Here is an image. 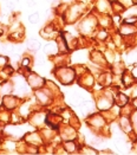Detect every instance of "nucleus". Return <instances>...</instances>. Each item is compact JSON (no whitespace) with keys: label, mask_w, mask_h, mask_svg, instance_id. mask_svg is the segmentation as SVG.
Here are the masks:
<instances>
[{"label":"nucleus","mask_w":137,"mask_h":155,"mask_svg":"<svg viewBox=\"0 0 137 155\" xmlns=\"http://www.w3.org/2000/svg\"><path fill=\"white\" fill-rule=\"evenodd\" d=\"M56 76H57V78L62 82L63 84H70L75 79L76 72L75 70H72L70 68H59L56 71Z\"/></svg>","instance_id":"nucleus-1"},{"label":"nucleus","mask_w":137,"mask_h":155,"mask_svg":"<svg viewBox=\"0 0 137 155\" xmlns=\"http://www.w3.org/2000/svg\"><path fill=\"white\" fill-rule=\"evenodd\" d=\"M87 124H90L93 129L102 130V128H105L106 121L102 114H93L90 116V118H87Z\"/></svg>","instance_id":"nucleus-2"},{"label":"nucleus","mask_w":137,"mask_h":155,"mask_svg":"<svg viewBox=\"0 0 137 155\" xmlns=\"http://www.w3.org/2000/svg\"><path fill=\"white\" fill-rule=\"evenodd\" d=\"M98 25L97 24V18L95 17H89L85 20L82 21L80 24V30L84 32V33H90L91 31H93L96 28V26Z\"/></svg>","instance_id":"nucleus-3"},{"label":"nucleus","mask_w":137,"mask_h":155,"mask_svg":"<svg viewBox=\"0 0 137 155\" xmlns=\"http://www.w3.org/2000/svg\"><path fill=\"white\" fill-rule=\"evenodd\" d=\"M118 33L122 37H134L137 33L136 25H129V24H122L118 28Z\"/></svg>","instance_id":"nucleus-4"},{"label":"nucleus","mask_w":137,"mask_h":155,"mask_svg":"<svg viewBox=\"0 0 137 155\" xmlns=\"http://www.w3.org/2000/svg\"><path fill=\"white\" fill-rule=\"evenodd\" d=\"M118 124H119V128L123 130L124 133H126V134H130V133H132V123H131L130 116H125V115H122V116L119 117Z\"/></svg>","instance_id":"nucleus-5"},{"label":"nucleus","mask_w":137,"mask_h":155,"mask_svg":"<svg viewBox=\"0 0 137 155\" xmlns=\"http://www.w3.org/2000/svg\"><path fill=\"white\" fill-rule=\"evenodd\" d=\"M82 10H83V6L82 5H75L72 6L69 11H67V21H75L76 19H78L82 14Z\"/></svg>","instance_id":"nucleus-6"},{"label":"nucleus","mask_w":137,"mask_h":155,"mask_svg":"<svg viewBox=\"0 0 137 155\" xmlns=\"http://www.w3.org/2000/svg\"><path fill=\"white\" fill-rule=\"evenodd\" d=\"M113 101H115V104L118 105L119 108H123V107H125L128 103H130L129 97H128L125 94L121 92V91H117V94L113 95Z\"/></svg>","instance_id":"nucleus-7"},{"label":"nucleus","mask_w":137,"mask_h":155,"mask_svg":"<svg viewBox=\"0 0 137 155\" xmlns=\"http://www.w3.org/2000/svg\"><path fill=\"white\" fill-rule=\"evenodd\" d=\"M27 81H28V84H30L32 88H34V89H39L40 87L44 85V79L40 77V76H38L37 74H31V75H28Z\"/></svg>","instance_id":"nucleus-8"},{"label":"nucleus","mask_w":137,"mask_h":155,"mask_svg":"<svg viewBox=\"0 0 137 155\" xmlns=\"http://www.w3.org/2000/svg\"><path fill=\"white\" fill-rule=\"evenodd\" d=\"M90 59L92 61V63L97 64L98 66H105L106 65V59H105V57L102 52L93 51L90 54Z\"/></svg>","instance_id":"nucleus-9"},{"label":"nucleus","mask_w":137,"mask_h":155,"mask_svg":"<svg viewBox=\"0 0 137 155\" xmlns=\"http://www.w3.org/2000/svg\"><path fill=\"white\" fill-rule=\"evenodd\" d=\"M96 8L98 10V12L102 14H108L111 12V5L109 0H97L96 2Z\"/></svg>","instance_id":"nucleus-10"},{"label":"nucleus","mask_w":137,"mask_h":155,"mask_svg":"<svg viewBox=\"0 0 137 155\" xmlns=\"http://www.w3.org/2000/svg\"><path fill=\"white\" fill-rule=\"evenodd\" d=\"M80 84L84 88L89 89V88H91L95 84V78H93V76L90 72H84L83 74V77L80 78Z\"/></svg>","instance_id":"nucleus-11"},{"label":"nucleus","mask_w":137,"mask_h":155,"mask_svg":"<svg viewBox=\"0 0 137 155\" xmlns=\"http://www.w3.org/2000/svg\"><path fill=\"white\" fill-rule=\"evenodd\" d=\"M122 82H123V84H124L126 88H130L131 85L135 84L136 77H135L131 72H126V71H124V72L122 74Z\"/></svg>","instance_id":"nucleus-12"},{"label":"nucleus","mask_w":137,"mask_h":155,"mask_svg":"<svg viewBox=\"0 0 137 155\" xmlns=\"http://www.w3.org/2000/svg\"><path fill=\"white\" fill-rule=\"evenodd\" d=\"M36 96H37V100L41 104L50 103V94L46 90H37L36 91Z\"/></svg>","instance_id":"nucleus-13"},{"label":"nucleus","mask_w":137,"mask_h":155,"mask_svg":"<svg viewBox=\"0 0 137 155\" xmlns=\"http://www.w3.org/2000/svg\"><path fill=\"white\" fill-rule=\"evenodd\" d=\"M46 122L52 128H57L59 126V123L62 122V117L59 115H56V114H49L46 117Z\"/></svg>","instance_id":"nucleus-14"},{"label":"nucleus","mask_w":137,"mask_h":155,"mask_svg":"<svg viewBox=\"0 0 137 155\" xmlns=\"http://www.w3.org/2000/svg\"><path fill=\"white\" fill-rule=\"evenodd\" d=\"M4 105L6 107V109L12 110V109H14L18 105V98L13 97V96H6L4 98Z\"/></svg>","instance_id":"nucleus-15"},{"label":"nucleus","mask_w":137,"mask_h":155,"mask_svg":"<svg viewBox=\"0 0 137 155\" xmlns=\"http://www.w3.org/2000/svg\"><path fill=\"white\" fill-rule=\"evenodd\" d=\"M110 5H111V11L113 14H121L126 10L119 0H113L112 2H110Z\"/></svg>","instance_id":"nucleus-16"},{"label":"nucleus","mask_w":137,"mask_h":155,"mask_svg":"<svg viewBox=\"0 0 137 155\" xmlns=\"http://www.w3.org/2000/svg\"><path fill=\"white\" fill-rule=\"evenodd\" d=\"M44 51H45L46 54H49V56H54V54H57V52H58V46H57V44H54V43H49V44L45 45Z\"/></svg>","instance_id":"nucleus-17"},{"label":"nucleus","mask_w":137,"mask_h":155,"mask_svg":"<svg viewBox=\"0 0 137 155\" xmlns=\"http://www.w3.org/2000/svg\"><path fill=\"white\" fill-rule=\"evenodd\" d=\"M56 44H57V46H58V51H60L62 53L67 52L69 48H67V44H66V41H65V39H64L63 36H59V37L57 38Z\"/></svg>","instance_id":"nucleus-18"},{"label":"nucleus","mask_w":137,"mask_h":155,"mask_svg":"<svg viewBox=\"0 0 137 155\" xmlns=\"http://www.w3.org/2000/svg\"><path fill=\"white\" fill-rule=\"evenodd\" d=\"M64 149L67 153H75L77 150V144L73 140H66V142L64 143Z\"/></svg>","instance_id":"nucleus-19"},{"label":"nucleus","mask_w":137,"mask_h":155,"mask_svg":"<svg viewBox=\"0 0 137 155\" xmlns=\"http://www.w3.org/2000/svg\"><path fill=\"white\" fill-rule=\"evenodd\" d=\"M28 49L32 50V51H38L40 49V43L38 41L37 39H31L28 40V44H27Z\"/></svg>","instance_id":"nucleus-20"},{"label":"nucleus","mask_w":137,"mask_h":155,"mask_svg":"<svg viewBox=\"0 0 137 155\" xmlns=\"http://www.w3.org/2000/svg\"><path fill=\"white\" fill-rule=\"evenodd\" d=\"M136 23H137L136 15H126V18L123 20V24H129V25H136Z\"/></svg>","instance_id":"nucleus-21"},{"label":"nucleus","mask_w":137,"mask_h":155,"mask_svg":"<svg viewBox=\"0 0 137 155\" xmlns=\"http://www.w3.org/2000/svg\"><path fill=\"white\" fill-rule=\"evenodd\" d=\"M108 36H109V33H108V31H106L105 28L99 30L98 33H97V38L99 39V40H106V39H108Z\"/></svg>","instance_id":"nucleus-22"},{"label":"nucleus","mask_w":137,"mask_h":155,"mask_svg":"<svg viewBox=\"0 0 137 155\" xmlns=\"http://www.w3.org/2000/svg\"><path fill=\"white\" fill-rule=\"evenodd\" d=\"M79 153H82V154H92V155L98 154V152H97L96 149H92V148H90V147H83Z\"/></svg>","instance_id":"nucleus-23"},{"label":"nucleus","mask_w":137,"mask_h":155,"mask_svg":"<svg viewBox=\"0 0 137 155\" xmlns=\"http://www.w3.org/2000/svg\"><path fill=\"white\" fill-rule=\"evenodd\" d=\"M39 19H40V17H39V13L38 12L32 13V14L28 17V21H30L31 24H38Z\"/></svg>","instance_id":"nucleus-24"},{"label":"nucleus","mask_w":137,"mask_h":155,"mask_svg":"<svg viewBox=\"0 0 137 155\" xmlns=\"http://www.w3.org/2000/svg\"><path fill=\"white\" fill-rule=\"evenodd\" d=\"M11 90H12V85H11L10 83H5V84H2L1 91H2L4 94H10Z\"/></svg>","instance_id":"nucleus-25"},{"label":"nucleus","mask_w":137,"mask_h":155,"mask_svg":"<svg viewBox=\"0 0 137 155\" xmlns=\"http://www.w3.org/2000/svg\"><path fill=\"white\" fill-rule=\"evenodd\" d=\"M121 2H122V5L124 6L125 8H128V7H131L135 2H134V0H119Z\"/></svg>","instance_id":"nucleus-26"},{"label":"nucleus","mask_w":137,"mask_h":155,"mask_svg":"<svg viewBox=\"0 0 137 155\" xmlns=\"http://www.w3.org/2000/svg\"><path fill=\"white\" fill-rule=\"evenodd\" d=\"M30 64H31V59L27 58V57H25V58L21 61V66H23V68H28Z\"/></svg>","instance_id":"nucleus-27"},{"label":"nucleus","mask_w":137,"mask_h":155,"mask_svg":"<svg viewBox=\"0 0 137 155\" xmlns=\"http://www.w3.org/2000/svg\"><path fill=\"white\" fill-rule=\"evenodd\" d=\"M130 104H131V107L134 108V110H135V109H137V96H136V97H134V98L130 101Z\"/></svg>","instance_id":"nucleus-28"},{"label":"nucleus","mask_w":137,"mask_h":155,"mask_svg":"<svg viewBox=\"0 0 137 155\" xmlns=\"http://www.w3.org/2000/svg\"><path fill=\"white\" fill-rule=\"evenodd\" d=\"M34 4H36V2H34L33 0H27V5H28V6H34Z\"/></svg>","instance_id":"nucleus-29"},{"label":"nucleus","mask_w":137,"mask_h":155,"mask_svg":"<svg viewBox=\"0 0 137 155\" xmlns=\"http://www.w3.org/2000/svg\"><path fill=\"white\" fill-rule=\"evenodd\" d=\"M132 75H134L135 77H137V68L135 69V71H134V74H132Z\"/></svg>","instance_id":"nucleus-30"}]
</instances>
